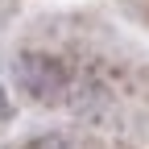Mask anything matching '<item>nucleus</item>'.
<instances>
[{"instance_id":"2","label":"nucleus","mask_w":149,"mask_h":149,"mask_svg":"<svg viewBox=\"0 0 149 149\" xmlns=\"http://www.w3.org/2000/svg\"><path fill=\"white\" fill-rule=\"evenodd\" d=\"M8 112V100H4V87H0V116Z\"/></svg>"},{"instance_id":"1","label":"nucleus","mask_w":149,"mask_h":149,"mask_svg":"<svg viewBox=\"0 0 149 149\" xmlns=\"http://www.w3.org/2000/svg\"><path fill=\"white\" fill-rule=\"evenodd\" d=\"M17 79H21L25 91L50 100L54 91H62L66 74H62V66L54 62V58H21V62H17Z\"/></svg>"}]
</instances>
